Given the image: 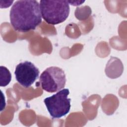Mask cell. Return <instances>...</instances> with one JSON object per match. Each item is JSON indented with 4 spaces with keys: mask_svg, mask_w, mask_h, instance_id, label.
<instances>
[{
    "mask_svg": "<svg viewBox=\"0 0 127 127\" xmlns=\"http://www.w3.org/2000/svg\"><path fill=\"white\" fill-rule=\"evenodd\" d=\"M40 4L34 0L16 1L10 10L9 18L13 29L20 32L35 30L42 22Z\"/></svg>",
    "mask_w": 127,
    "mask_h": 127,
    "instance_id": "6da1fadb",
    "label": "cell"
},
{
    "mask_svg": "<svg viewBox=\"0 0 127 127\" xmlns=\"http://www.w3.org/2000/svg\"><path fill=\"white\" fill-rule=\"evenodd\" d=\"M42 18L48 24L57 25L64 21L68 17L70 7L67 0L40 1Z\"/></svg>",
    "mask_w": 127,
    "mask_h": 127,
    "instance_id": "7a4b0ae2",
    "label": "cell"
},
{
    "mask_svg": "<svg viewBox=\"0 0 127 127\" xmlns=\"http://www.w3.org/2000/svg\"><path fill=\"white\" fill-rule=\"evenodd\" d=\"M69 94V89L64 88L44 99V102L52 117L60 118L68 113L71 107V99L68 98Z\"/></svg>",
    "mask_w": 127,
    "mask_h": 127,
    "instance_id": "3957f363",
    "label": "cell"
},
{
    "mask_svg": "<svg viewBox=\"0 0 127 127\" xmlns=\"http://www.w3.org/2000/svg\"><path fill=\"white\" fill-rule=\"evenodd\" d=\"M40 82L44 90L49 93L58 92L65 86V74L62 68L57 66H51L41 74Z\"/></svg>",
    "mask_w": 127,
    "mask_h": 127,
    "instance_id": "277c9868",
    "label": "cell"
},
{
    "mask_svg": "<svg viewBox=\"0 0 127 127\" xmlns=\"http://www.w3.org/2000/svg\"><path fill=\"white\" fill-rule=\"evenodd\" d=\"M39 69L31 62L25 61L18 64L14 74L17 81L23 87L28 88L38 79Z\"/></svg>",
    "mask_w": 127,
    "mask_h": 127,
    "instance_id": "5b68a950",
    "label": "cell"
},
{
    "mask_svg": "<svg viewBox=\"0 0 127 127\" xmlns=\"http://www.w3.org/2000/svg\"><path fill=\"white\" fill-rule=\"evenodd\" d=\"M11 79V74L9 70L4 66H0V86L7 85Z\"/></svg>",
    "mask_w": 127,
    "mask_h": 127,
    "instance_id": "8992f818",
    "label": "cell"
}]
</instances>
